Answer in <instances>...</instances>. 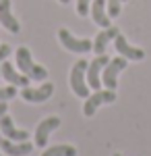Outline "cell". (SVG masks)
I'll return each mask as SVG.
<instances>
[{
  "label": "cell",
  "mask_w": 151,
  "mask_h": 156,
  "mask_svg": "<svg viewBox=\"0 0 151 156\" xmlns=\"http://www.w3.org/2000/svg\"><path fill=\"white\" fill-rule=\"evenodd\" d=\"M122 2H126V0H122Z\"/></svg>",
  "instance_id": "24"
},
{
  "label": "cell",
  "mask_w": 151,
  "mask_h": 156,
  "mask_svg": "<svg viewBox=\"0 0 151 156\" xmlns=\"http://www.w3.org/2000/svg\"><path fill=\"white\" fill-rule=\"evenodd\" d=\"M11 46H8V44H0V67H2V62H4V60L8 58V56H11ZM0 77H2V71H0Z\"/></svg>",
  "instance_id": "20"
},
{
  "label": "cell",
  "mask_w": 151,
  "mask_h": 156,
  "mask_svg": "<svg viewBox=\"0 0 151 156\" xmlns=\"http://www.w3.org/2000/svg\"><path fill=\"white\" fill-rule=\"evenodd\" d=\"M120 4H122V0H106L108 15H110V17H118V15H120Z\"/></svg>",
  "instance_id": "18"
},
{
  "label": "cell",
  "mask_w": 151,
  "mask_h": 156,
  "mask_svg": "<svg viewBox=\"0 0 151 156\" xmlns=\"http://www.w3.org/2000/svg\"><path fill=\"white\" fill-rule=\"evenodd\" d=\"M108 62H110V58L106 54H97L89 62V67H87V83H89V87H91L93 92L102 90V73H104Z\"/></svg>",
  "instance_id": "6"
},
{
  "label": "cell",
  "mask_w": 151,
  "mask_h": 156,
  "mask_svg": "<svg viewBox=\"0 0 151 156\" xmlns=\"http://www.w3.org/2000/svg\"><path fill=\"white\" fill-rule=\"evenodd\" d=\"M0 71H2V79H6L11 85H17V87H27L29 81H31L27 75H23L21 71H17V69L12 67V62H8V60L2 62Z\"/></svg>",
  "instance_id": "13"
},
{
  "label": "cell",
  "mask_w": 151,
  "mask_h": 156,
  "mask_svg": "<svg viewBox=\"0 0 151 156\" xmlns=\"http://www.w3.org/2000/svg\"><path fill=\"white\" fill-rule=\"evenodd\" d=\"M91 19L99 27H110V15H108V9H106V0H93L91 2Z\"/></svg>",
  "instance_id": "15"
},
{
  "label": "cell",
  "mask_w": 151,
  "mask_h": 156,
  "mask_svg": "<svg viewBox=\"0 0 151 156\" xmlns=\"http://www.w3.org/2000/svg\"><path fill=\"white\" fill-rule=\"evenodd\" d=\"M6 112H8V104H6V102H0V117L6 115Z\"/></svg>",
  "instance_id": "21"
},
{
  "label": "cell",
  "mask_w": 151,
  "mask_h": 156,
  "mask_svg": "<svg viewBox=\"0 0 151 156\" xmlns=\"http://www.w3.org/2000/svg\"><path fill=\"white\" fill-rule=\"evenodd\" d=\"M114 156H122V154H120V152H116V154H114Z\"/></svg>",
  "instance_id": "23"
},
{
  "label": "cell",
  "mask_w": 151,
  "mask_h": 156,
  "mask_svg": "<svg viewBox=\"0 0 151 156\" xmlns=\"http://www.w3.org/2000/svg\"><path fill=\"white\" fill-rule=\"evenodd\" d=\"M42 156H77V148L70 144H58V146H50L44 150Z\"/></svg>",
  "instance_id": "16"
},
{
  "label": "cell",
  "mask_w": 151,
  "mask_h": 156,
  "mask_svg": "<svg viewBox=\"0 0 151 156\" xmlns=\"http://www.w3.org/2000/svg\"><path fill=\"white\" fill-rule=\"evenodd\" d=\"M91 2L93 0H77V12L81 17H87L89 11H91Z\"/></svg>",
  "instance_id": "19"
},
{
  "label": "cell",
  "mask_w": 151,
  "mask_h": 156,
  "mask_svg": "<svg viewBox=\"0 0 151 156\" xmlns=\"http://www.w3.org/2000/svg\"><path fill=\"white\" fill-rule=\"evenodd\" d=\"M0 25L6 31H11V34H19L21 31V25H19V21L12 15V2L11 0H0Z\"/></svg>",
  "instance_id": "11"
},
{
  "label": "cell",
  "mask_w": 151,
  "mask_h": 156,
  "mask_svg": "<svg viewBox=\"0 0 151 156\" xmlns=\"http://www.w3.org/2000/svg\"><path fill=\"white\" fill-rule=\"evenodd\" d=\"M0 150L6 156H27V154H31L33 144L31 142H12V140L4 137L0 133Z\"/></svg>",
  "instance_id": "9"
},
{
  "label": "cell",
  "mask_w": 151,
  "mask_h": 156,
  "mask_svg": "<svg viewBox=\"0 0 151 156\" xmlns=\"http://www.w3.org/2000/svg\"><path fill=\"white\" fill-rule=\"evenodd\" d=\"M128 67V58L124 56H116L112 58L104 69V75H102V83L108 87V90H116L118 87V75Z\"/></svg>",
  "instance_id": "5"
},
{
  "label": "cell",
  "mask_w": 151,
  "mask_h": 156,
  "mask_svg": "<svg viewBox=\"0 0 151 156\" xmlns=\"http://www.w3.org/2000/svg\"><path fill=\"white\" fill-rule=\"evenodd\" d=\"M60 2H62V4H69V2H70V0H60Z\"/></svg>",
  "instance_id": "22"
},
{
  "label": "cell",
  "mask_w": 151,
  "mask_h": 156,
  "mask_svg": "<svg viewBox=\"0 0 151 156\" xmlns=\"http://www.w3.org/2000/svg\"><path fill=\"white\" fill-rule=\"evenodd\" d=\"M0 133H2L4 137L12 140V142H27V140H29V131L17 129L15 123H12V117H8V112L0 117Z\"/></svg>",
  "instance_id": "10"
},
{
  "label": "cell",
  "mask_w": 151,
  "mask_h": 156,
  "mask_svg": "<svg viewBox=\"0 0 151 156\" xmlns=\"http://www.w3.org/2000/svg\"><path fill=\"white\" fill-rule=\"evenodd\" d=\"M60 117H46V119L42 121L39 125H37V129H35V146H39V148H46L48 146V137H50V133L54 131V129H58L60 127Z\"/></svg>",
  "instance_id": "8"
},
{
  "label": "cell",
  "mask_w": 151,
  "mask_h": 156,
  "mask_svg": "<svg viewBox=\"0 0 151 156\" xmlns=\"http://www.w3.org/2000/svg\"><path fill=\"white\" fill-rule=\"evenodd\" d=\"M15 96H17V85H6V87H0V102L12 100Z\"/></svg>",
  "instance_id": "17"
},
{
  "label": "cell",
  "mask_w": 151,
  "mask_h": 156,
  "mask_svg": "<svg viewBox=\"0 0 151 156\" xmlns=\"http://www.w3.org/2000/svg\"><path fill=\"white\" fill-rule=\"evenodd\" d=\"M15 58H17V69L23 75H27L29 79H33V81H46L48 79V69L42 67V65H35L33 58H31L29 48H25V46L17 48Z\"/></svg>",
  "instance_id": "1"
},
{
  "label": "cell",
  "mask_w": 151,
  "mask_h": 156,
  "mask_svg": "<svg viewBox=\"0 0 151 156\" xmlns=\"http://www.w3.org/2000/svg\"><path fill=\"white\" fill-rule=\"evenodd\" d=\"M114 48L118 50L120 56H124V58H128V60H143L145 58V50L130 46L122 34H118V36L114 37Z\"/></svg>",
  "instance_id": "12"
},
{
  "label": "cell",
  "mask_w": 151,
  "mask_h": 156,
  "mask_svg": "<svg viewBox=\"0 0 151 156\" xmlns=\"http://www.w3.org/2000/svg\"><path fill=\"white\" fill-rule=\"evenodd\" d=\"M116 100V90H95L93 94L85 98V104H83V115L85 117H93L95 110L102 106V104H112Z\"/></svg>",
  "instance_id": "3"
},
{
  "label": "cell",
  "mask_w": 151,
  "mask_h": 156,
  "mask_svg": "<svg viewBox=\"0 0 151 156\" xmlns=\"http://www.w3.org/2000/svg\"><path fill=\"white\" fill-rule=\"evenodd\" d=\"M58 40L60 44L64 46V48L69 50V52H77V54H85V52H91L93 50V42L91 40H87V37H75L70 34L69 29H58Z\"/></svg>",
  "instance_id": "4"
},
{
  "label": "cell",
  "mask_w": 151,
  "mask_h": 156,
  "mask_svg": "<svg viewBox=\"0 0 151 156\" xmlns=\"http://www.w3.org/2000/svg\"><path fill=\"white\" fill-rule=\"evenodd\" d=\"M54 94V83H42L39 87H23V92H21V98H23L25 102H33V104H39V102H46L48 98Z\"/></svg>",
  "instance_id": "7"
},
{
  "label": "cell",
  "mask_w": 151,
  "mask_h": 156,
  "mask_svg": "<svg viewBox=\"0 0 151 156\" xmlns=\"http://www.w3.org/2000/svg\"><path fill=\"white\" fill-rule=\"evenodd\" d=\"M87 67L89 62L87 60H77L70 69V90L75 92V96L79 98H87L89 96V83H87Z\"/></svg>",
  "instance_id": "2"
},
{
  "label": "cell",
  "mask_w": 151,
  "mask_h": 156,
  "mask_svg": "<svg viewBox=\"0 0 151 156\" xmlns=\"http://www.w3.org/2000/svg\"><path fill=\"white\" fill-rule=\"evenodd\" d=\"M120 34V29L118 27H106V29H102L97 36H95V40H93V52L95 54H106V48H108V44L114 40V37Z\"/></svg>",
  "instance_id": "14"
}]
</instances>
